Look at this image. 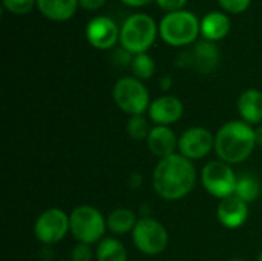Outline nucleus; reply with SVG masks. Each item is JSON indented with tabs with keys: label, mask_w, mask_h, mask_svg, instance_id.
Returning a JSON list of instances; mask_svg holds the SVG:
<instances>
[{
	"label": "nucleus",
	"mask_w": 262,
	"mask_h": 261,
	"mask_svg": "<svg viewBox=\"0 0 262 261\" xmlns=\"http://www.w3.org/2000/svg\"><path fill=\"white\" fill-rule=\"evenodd\" d=\"M196 185V169L192 160L180 152L161 158L152 174V186L155 192L167 200L177 202L184 198Z\"/></svg>",
	"instance_id": "1"
},
{
	"label": "nucleus",
	"mask_w": 262,
	"mask_h": 261,
	"mask_svg": "<svg viewBox=\"0 0 262 261\" xmlns=\"http://www.w3.org/2000/svg\"><path fill=\"white\" fill-rule=\"evenodd\" d=\"M256 148V134L252 125L243 120L224 123L215 134V152L229 165L246 162Z\"/></svg>",
	"instance_id": "2"
},
{
	"label": "nucleus",
	"mask_w": 262,
	"mask_h": 261,
	"mask_svg": "<svg viewBox=\"0 0 262 261\" xmlns=\"http://www.w3.org/2000/svg\"><path fill=\"white\" fill-rule=\"evenodd\" d=\"M157 34L158 26L155 20L147 14L137 12L127 17L120 28V43L132 55L144 54L154 45Z\"/></svg>",
	"instance_id": "3"
},
{
	"label": "nucleus",
	"mask_w": 262,
	"mask_h": 261,
	"mask_svg": "<svg viewBox=\"0 0 262 261\" xmlns=\"http://www.w3.org/2000/svg\"><path fill=\"white\" fill-rule=\"evenodd\" d=\"M200 32H201L200 20L193 12L186 9L169 12L160 22L161 38L167 45L175 48L192 45Z\"/></svg>",
	"instance_id": "4"
},
{
	"label": "nucleus",
	"mask_w": 262,
	"mask_h": 261,
	"mask_svg": "<svg viewBox=\"0 0 262 261\" xmlns=\"http://www.w3.org/2000/svg\"><path fill=\"white\" fill-rule=\"evenodd\" d=\"M104 215L94 206L81 205L69 214V232L78 243L98 245L106 234Z\"/></svg>",
	"instance_id": "5"
},
{
	"label": "nucleus",
	"mask_w": 262,
	"mask_h": 261,
	"mask_svg": "<svg viewBox=\"0 0 262 261\" xmlns=\"http://www.w3.org/2000/svg\"><path fill=\"white\" fill-rule=\"evenodd\" d=\"M114 100L117 106L132 115H144L150 106L149 91L144 83L135 77H121L114 86Z\"/></svg>",
	"instance_id": "6"
},
{
	"label": "nucleus",
	"mask_w": 262,
	"mask_h": 261,
	"mask_svg": "<svg viewBox=\"0 0 262 261\" xmlns=\"http://www.w3.org/2000/svg\"><path fill=\"white\" fill-rule=\"evenodd\" d=\"M238 177L232 169V165L223 160H213L204 165L201 171L203 188L215 198H227L235 195Z\"/></svg>",
	"instance_id": "7"
},
{
	"label": "nucleus",
	"mask_w": 262,
	"mask_h": 261,
	"mask_svg": "<svg viewBox=\"0 0 262 261\" xmlns=\"http://www.w3.org/2000/svg\"><path fill=\"white\" fill-rule=\"evenodd\" d=\"M132 242L135 248L146 255H158L166 251L169 245V234L163 223L152 217L140 218L132 231Z\"/></svg>",
	"instance_id": "8"
},
{
	"label": "nucleus",
	"mask_w": 262,
	"mask_h": 261,
	"mask_svg": "<svg viewBox=\"0 0 262 261\" xmlns=\"http://www.w3.org/2000/svg\"><path fill=\"white\" fill-rule=\"evenodd\" d=\"M69 232V215L58 209L49 208L43 211L34 223V235L43 245H55Z\"/></svg>",
	"instance_id": "9"
},
{
	"label": "nucleus",
	"mask_w": 262,
	"mask_h": 261,
	"mask_svg": "<svg viewBox=\"0 0 262 261\" xmlns=\"http://www.w3.org/2000/svg\"><path fill=\"white\" fill-rule=\"evenodd\" d=\"M215 149V135L203 128L192 126L178 137V152L189 160H201Z\"/></svg>",
	"instance_id": "10"
},
{
	"label": "nucleus",
	"mask_w": 262,
	"mask_h": 261,
	"mask_svg": "<svg viewBox=\"0 0 262 261\" xmlns=\"http://www.w3.org/2000/svg\"><path fill=\"white\" fill-rule=\"evenodd\" d=\"M84 32L89 45L101 51L111 49L117 42H120V28L111 17L106 15L94 17L86 25Z\"/></svg>",
	"instance_id": "11"
},
{
	"label": "nucleus",
	"mask_w": 262,
	"mask_h": 261,
	"mask_svg": "<svg viewBox=\"0 0 262 261\" xmlns=\"http://www.w3.org/2000/svg\"><path fill=\"white\" fill-rule=\"evenodd\" d=\"M150 122L160 126L177 123L184 115V105L175 95H161L155 98L147 109Z\"/></svg>",
	"instance_id": "12"
},
{
	"label": "nucleus",
	"mask_w": 262,
	"mask_h": 261,
	"mask_svg": "<svg viewBox=\"0 0 262 261\" xmlns=\"http://www.w3.org/2000/svg\"><path fill=\"white\" fill-rule=\"evenodd\" d=\"M216 218L224 228L238 229L249 218V205L236 195L223 198L216 208Z\"/></svg>",
	"instance_id": "13"
},
{
	"label": "nucleus",
	"mask_w": 262,
	"mask_h": 261,
	"mask_svg": "<svg viewBox=\"0 0 262 261\" xmlns=\"http://www.w3.org/2000/svg\"><path fill=\"white\" fill-rule=\"evenodd\" d=\"M146 143L149 151L160 160L177 154L175 151L178 149V138L173 129L169 126H160V125L152 126Z\"/></svg>",
	"instance_id": "14"
},
{
	"label": "nucleus",
	"mask_w": 262,
	"mask_h": 261,
	"mask_svg": "<svg viewBox=\"0 0 262 261\" xmlns=\"http://www.w3.org/2000/svg\"><path fill=\"white\" fill-rule=\"evenodd\" d=\"M189 54H190V66H193L196 71L203 74L213 72L221 62L220 48L216 46L215 42H209V40L198 42L195 48L189 51Z\"/></svg>",
	"instance_id": "15"
},
{
	"label": "nucleus",
	"mask_w": 262,
	"mask_h": 261,
	"mask_svg": "<svg viewBox=\"0 0 262 261\" xmlns=\"http://www.w3.org/2000/svg\"><path fill=\"white\" fill-rule=\"evenodd\" d=\"M200 28L204 40L216 43L218 40H223L230 32L232 23L224 12L212 11L203 17V20L200 22Z\"/></svg>",
	"instance_id": "16"
},
{
	"label": "nucleus",
	"mask_w": 262,
	"mask_h": 261,
	"mask_svg": "<svg viewBox=\"0 0 262 261\" xmlns=\"http://www.w3.org/2000/svg\"><path fill=\"white\" fill-rule=\"evenodd\" d=\"M238 112L241 120L249 125L262 122V92L258 89H247L238 98Z\"/></svg>",
	"instance_id": "17"
},
{
	"label": "nucleus",
	"mask_w": 262,
	"mask_h": 261,
	"mask_svg": "<svg viewBox=\"0 0 262 261\" xmlns=\"http://www.w3.org/2000/svg\"><path fill=\"white\" fill-rule=\"evenodd\" d=\"M78 6V0H37L40 14L52 22H66L72 18Z\"/></svg>",
	"instance_id": "18"
},
{
	"label": "nucleus",
	"mask_w": 262,
	"mask_h": 261,
	"mask_svg": "<svg viewBox=\"0 0 262 261\" xmlns=\"http://www.w3.org/2000/svg\"><path fill=\"white\" fill-rule=\"evenodd\" d=\"M106 223H107V229L112 234L123 235V234H129V232L134 231V228L138 223V218H137V215H135V212L132 209L118 208V209H114L107 215Z\"/></svg>",
	"instance_id": "19"
},
{
	"label": "nucleus",
	"mask_w": 262,
	"mask_h": 261,
	"mask_svg": "<svg viewBox=\"0 0 262 261\" xmlns=\"http://www.w3.org/2000/svg\"><path fill=\"white\" fill-rule=\"evenodd\" d=\"M95 260L97 261H127V251L124 245L114 238L104 237L95 249Z\"/></svg>",
	"instance_id": "20"
},
{
	"label": "nucleus",
	"mask_w": 262,
	"mask_h": 261,
	"mask_svg": "<svg viewBox=\"0 0 262 261\" xmlns=\"http://www.w3.org/2000/svg\"><path fill=\"white\" fill-rule=\"evenodd\" d=\"M235 195L247 205L255 202L259 195V183L253 175H243L236 182Z\"/></svg>",
	"instance_id": "21"
},
{
	"label": "nucleus",
	"mask_w": 262,
	"mask_h": 261,
	"mask_svg": "<svg viewBox=\"0 0 262 261\" xmlns=\"http://www.w3.org/2000/svg\"><path fill=\"white\" fill-rule=\"evenodd\" d=\"M130 69L135 78L138 80H147L155 74V62L154 58L144 52V54H137L132 57L130 62Z\"/></svg>",
	"instance_id": "22"
},
{
	"label": "nucleus",
	"mask_w": 262,
	"mask_h": 261,
	"mask_svg": "<svg viewBox=\"0 0 262 261\" xmlns=\"http://www.w3.org/2000/svg\"><path fill=\"white\" fill-rule=\"evenodd\" d=\"M150 129L149 120L144 115H132L127 122V134L134 140H147Z\"/></svg>",
	"instance_id": "23"
},
{
	"label": "nucleus",
	"mask_w": 262,
	"mask_h": 261,
	"mask_svg": "<svg viewBox=\"0 0 262 261\" xmlns=\"http://www.w3.org/2000/svg\"><path fill=\"white\" fill-rule=\"evenodd\" d=\"M3 8L17 15H23L32 11V8L37 5V0H2Z\"/></svg>",
	"instance_id": "24"
},
{
	"label": "nucleus",
	"mask_w": 262,
	"mask_h": 261,
	"mask_svg": "<svg viewBox=\"0 0 262 261\" xmlns=\"http://www.w3.org/2000/svg\"><path fill=\"white\" fill-rule=\"evenodd\" d=\"M221 8H224L227 12L232 14H241L249 9L252 0H218Z\"/></svg>",
	"instance_id": "25"
},
{
	"label": "nucleus",
	"mask_w": 262,
	"mask_h": 261,
	"mask_svg": "<svg viewBox=\"0 0 262 261\" xmlns=\"http://www.w3.org/2000/svg\"><path fill=\"white\" fill-rule=\"evenodd\" d=\"M94 257H95V252L91 249L89 245H84V243H78L71 252L72 261H92Z\"/></svg>",
	"instance_id": "26"
},
{
	"label": "nucleus",
	"mask_w": 262,
	"mask_h": 261,
	"mask_svg": "<svg viewBox=\"0 0 262 261\" xmlns=\"http://www.w3.org/2000/svg\"><path fill=\"white\" fill-rule=\"evenodd\" d=\"M157 3L160 5V8L173 12V11H180L184 8V5L187 3V0H157Z\"/></svg>",
	"instance_id": "27"
},
{
	"label": "nucleus",
	"mask_w": 262,
	"mask_h": 261,
	"mask_svg": "<svg viewBox=\"0 0 262 261\" xmlns=\"http://www.w3.org/2000/svg\"><path fill=\"white\" fill-rule=\"evenodd\" d=\"M104 3H106V0H78V5L83 9H88V11L100 9Z\"/></svg>",
	"instance_id": "28"
},
{
	"label": "nucleus",
	"mask_w": 262,
	"mask_h": 261,
	"mask_svg": "<svg viewBox=\"0 0 262 261\" xmlns=\"http://www.w3.org/2000/svg\"><path fill=\"white\" fill-rule=\"evenodd\" d=\"M160 86H161L163 89H169V88L172 86V77L163 75V77L160 78Z\"/></svg>",
	"instance_id": "29"
},
{
	"label": "nucleus",
	"mask_w": 262,
	"mask_h": 261,
	"mask_svg": "<svg viewBox=\"0 0 262 261\" xmlns=\"http://www.w3.org/2000/svg\"><path fill=\"white\" fill-rule=\"evenodd\" d=\"M123 3H126V5H129V6H144V5H147L150 0H121Z\"/></svg>",
	"instance_id": "30"
},
{
	"label": "nucleus",
	"mask_w": 262,
	"mask_h": 261,
	"mask_svg": "<svg viewBox=\"0 0 262 261\" xmlns=\"http://www.w3.org/2000/svg\"><path fill=\"white\" fill-rule=\"evenodd\" d=\"M255 134H256V145L262 146V125L255 129Z\"/></svg>",
	"instance_id": "31"
},
{
	"label": "nucleus",
	"mask_w": 262,
	"mask_h": 261,
	"mask_svg": "<svg viewBox=\"0 0 262 261\" xmlns=\"http://www.w3.org/2000/svg\"><path fill=\"white\" fill-rule=\"evenodd\" d=\"M230 261H246V260H243V258H239V257H238V258H232Z\"/></svg>",
	"instance_id": "32"
},
{
	"label": "nucleus",
	"mask_w": 262,
	"mask_h": 261,
	"mask_svg": "<svg viewBox=\"0 0 262 261\" xmlns=\"http://www.w3.org/2000/svg\"><path fill=\"white\" fill-rule=\"evenodd\" d=\"M258 261H262V251L259 252V257H258Z\"/></svg>",
	"instance_id": "33"
}]
</instances>
